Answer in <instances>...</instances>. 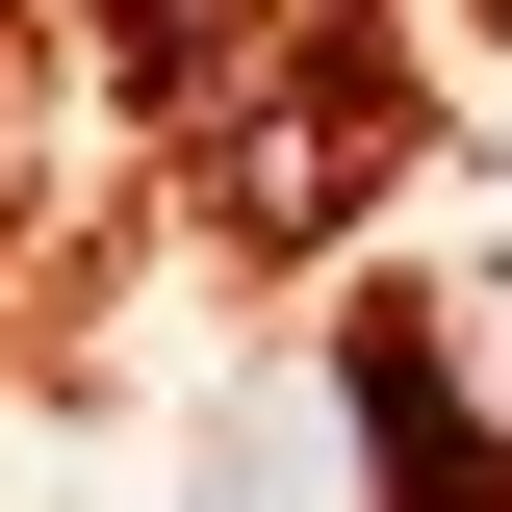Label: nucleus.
Listing matches in <instances>:
<instances>
[{
  "mask_svg": "<svg viewBox=\"0 0 512 512\" xmlns=\"http://www.w3.org/2000/svg\"><path fill=\"white\" fill-rule=\"evenodd\" d=\"M205 77H231V205H256V231H333V205L410 154L384 26H256V52H205Z\"/></svg>",
  "mask_w": 512,
  "mask_h": 512,
  "instance_id": "obj_1",
  "label": "nucleus"
}]
</instances>
